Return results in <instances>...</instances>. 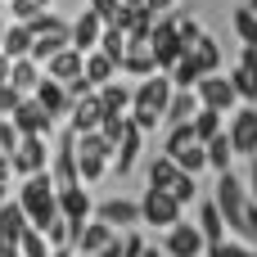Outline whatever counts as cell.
<instances>
[{"label":"cell","instance_id":"cell-1","mask_svg":"<svg viewBox=\"0 0 257 257\" xmlns=\"http://www.w3.org/2000/svg\"><path fill=\"white\" fill-rule=\"evenodd\" d=\"M172 95H176V81H172L167 72L140 77V86H136V95H131V122H136L140 131L163 126V122H167V104H172Z\"/></svg>","mask_w":257,"mask_h":257},{"label":"cell","instance_id":"cell-2","mask_svg":"<svg viewBox=\"0 0 257 257\" xmlns=\"http://www.w3.org/2000/svg\"><path fill=\"white\" fill-rule=\"evenodd\" d=\"M18 203L27 208V221H32L36 230H45L50 221H59V217H63V212H59V185H54V176H50V172H32V176H23Z\"/></svg>","mask_w":257,"mask_h":257},{"label":"cell","instance_id":"cell-3","mask_svg":"<svg viewBox=\"0 0 257 257\" xmlns=\"http://www.w3.org/2000/svg\"><path fill=\"white\" fill-rule=\"evenodd\" d=\"M108 154H113V140L104 131H77V172H81V185L99 181L108 172Z\"/></svg>","mask_w":257,"mask_h":257},{"label":"cell","instance_id":"cell-4","mask_svg":"<svg viewBox=\"0 0 257 257\" xmlns=\"http://www.w3.org/2000/svg\"><path fill=\"white\" fill-rule=\"evenodd\" d=\"M149 50H154V59H158V68H163V72H172V68L181 63L185 41H181V27H176V18H172V14L154 23V32H149Z\"/></svg>","mask_w":257,"mask_h":257},{"label":"cell","instance_id":"cell-5","mask_svg":"<svg viewBox=\"0 0 257 257\" xmlns=\"http://www.w3.org/2000/svg\"><path fill=\"white\" fill-rule=\"evenodd\" d=\"M217 208H221V217H226V226L230 230H239L244 226V208H248V185H239V176L226 167L221 172V181H217Z\"/></svg>","mask_w":257,"mask_h":257},{"label":"cell","instance_id":"cell-6","mask_svg":"<svg viewBox=\"0 0 257 257\" xmlns=\"http://www.w3.org/2000/svg\"><path fill=\"white\" fill-rule=\"evenodd\" d=\"M181 208H185V203H181L172 190H158V185H149L145 199H140V217H145L149 226H163V230L181 221Z\"/></svg>","mask_w":257,"mask_h":257},{"label":"cell","instance_id":"cell-7","mask_svg":"<svg viewBox=\"0 0 257 257\" xmlns=\"http://www.w3.org/2000/svg\"><path fill=\"white\" fill-rule=\"evenodd\" d=\"M50 158H54V149L45 145V136H23V140H18V149L9 154V163H14V172H18V176L50 172Z\"/></svg>","mask_w":257,"mask_h":257},{"label":"cell","instance_id":"cell-8","mask_svg":"<svg viewBox=\"0 0 257 257\" xmlns=\"http://www.w3.org/2000/svg\"><path fill=\"white\" fill-rule=\"evenodd\" d=\"M50 176H54L59 190L81 181V172H77V126L59 131V149H54V158H50Z\"/></svg>","mask_w":257,"mask_h":257},{"label":"cell","instance_id":"cell-9","mask_svg":"<svg viewBox=\"0 0 257 257\" xmlns=\"http://www.w3.org/2000/svg\"><path fill=\"white\" fill-rule=\"evenodd\" d=\"M167 257H203L208 253V235H203V226L194 221H176V226H167Z\"/></svg>","mask_w":257,"mask_h":257},{"label":"cell","instance_id":"cell-10","mask_svg":"<svg viewBox=\"0 0 257 257\" xmlns=\"http://www.w3.org/2000/svg\"><path fill=\"white\" fill-rule=\"evenodd\" d=\"M199 104H208V108H221V113H230L235 104H239V90H235V81L230 77H221V72H208V77H199Z\"/></svg>","mask_w":257,"mask_h":257},{"label":"cell","instance_id":"cell-11","mask_svg":"<svg viewBox=\"0 0 257 257\" xmlns=\"http://www.w3.org/2000/svg\"><path fill=\"white\" fill-rule=\"evenodd\" d=\"M9 117H14V126H18L23 136H45V131L54 126V113H50L36 95H23V99H18V108H14Z\"/></svg>","mask_w":257,"mask_h":257},{"label":"cell","instance_id":"cell-12","mask_svg":"<svg viewBox=\"0 0 257 257\" xmlns=\"http://www.w3.org/2000/svg\"><path fill=\"white\" fill-rule=\"evenodd\" d=\"M32 95H36V99H41V104H45V108L54 113V122H59L63 113H72V104H77V99L68 95V86H63L59 77H50V72H45V77L36 81V90H32Z\"/></svg>","mask_w":257,"mask_h":257},{"label":"cell","instance_id":"cell-13","mask_svg":"<svg viewBox=\"0 0 257 257\" xmlns=\"http://www.w3.org/2000/svg\"><path fill=\"white\" fill-rule=\"evenodd\" d=\"M230 140H235V154L257 158V108H239V117H230Z\"/></svg>","mask_w":257,"mask_h":257},{"label":"cell","instance_id":"cell-14","mask_svg":"<svg viewBox=\"0 0 257 257\" xmlns=\"http://www.w3.org/2000/svg\"><path fill=\"white\" fill-rule=\"evenodd\" d=\"M230 81H235L239 99H248V104L257 99V45H244V50H239V63H235Z\"/></svg>","mask_w":257,"mask_h":257},{"label":"cell","instance_id":"cell-15","mask_svg":"<svg viewBox=\"0 0 257 257\" xmlns=\"http://www.w3.org/2000/svg\"><path fill=\"white\" fill-rule=\"evenodd\" d=\"M104 117H108V108H104L99 90H90V95H81V99L72 104V126H77V131H99Z\"/></svg>","mask_w":257,"mask_h":257},{"label":"cell","instance_id":"cell-16","mask_svg":"<svg viewBox=\"0 0 257 257\" xmlns=\"http://www.w3.org/2000/svg\"><path fill=\"white\" fill-rule=\"evenodd\" d=\"M104 27H108V23H104L95 9H81V18L72 23V45H77L81 54H86V50H95V45H99V36H104Z\"/></svg>","mask_w":257,"mask_h":257},{"label":"cell","instance_id":"cell-17","mask_svg":"<svg viewBox=\"0 0 257 257\" xmlns=\"http://www.w3.org/2000/svg\"><path fill=\"white\" fill-rule=\"evenodd\" d=\"M45 72H50V77H59V81H72V77H81V72H86V54H81L77 45H63L54 59H45Z\"/></svg>","mask_w":257,"mask_h":257},{"label":"cell","instance_id":"cell-18","mask_svg":"<svg viewBox=\"0 0 257 257\" xmlns=\"http://www.w3.org/2000/svg\"><path fill=\"white\" fill-rule=\"evenodd\" d=\"M95 217L108 221V226H136V221H145L140 217V203H131V199H104L95 208Z\"/></svg>","mask_w":257,"mask_h":257},{"label":"cell","instance_id":"cell-19","mask_svg":"<svg viewBox=\"0 0 257 257\" xmlns=\"http://www.w3.org/2000/svg\"><path fill=\"white\" fill-rule=\"evenodd\" d=\"M140 145H145V131L131 122V131H126V136L117 140V149H113V154H117V158H113V172H117V176H126V172L136 167V158H140Z\"/></svg>","mask_w":257,"mask_h":257},{"label":"cell","instance_id":"cell-20","mask_svg":"<svg viewBox=\"0 0 257 257\" xmlns=\"http://www.w3.org/2000/svg\"><path fill=\"white\" fill-rule=\"evenodd\" d=\"M59 212H63L68 221H86V217L95 212V208H90V194L81 190V181H77V185H63V190H59Z\"/></svg>","mask_w":257,"mask_h":257},{"label":"cell","instance_id":"cell-21","mask_svg":"<svg viewBox=\"0 0 257 257\" xmlns=\"http://www.w3.org/2000/svg\"><path fill=\"white\" fill-rule=\"evenodd\" d=\"M122 72H131V77H154V72H163V68H158V59H154V50H149V41H136V45L126 50Z\"/></svg>","mask_w":257,"mask_h":257},{"label":"cell","instance_id":"cell-22","mask_svg":"<svg viewBox=\"0 0 257 257\" xmlns=\"http://www.w3.org/2000/svg\"><path fill=\"white\" fill-rule=\"evenodd\" d=\"M32 221H27V208L18 203V194L14 199H5L0 203V235H9V239H23V230H27Z\"/></svg>","mask_w":257,"mask_h":257},{"label":"cell","instance_id":"cell-23","mask_svg":"<svg viewBox=\"0 0 257 257\" xmlns=\"http://www.w3.org/2000/svg\"><path fill=\"white\" fill-rule=\"evenodd\" d=\"M172 158L181 163V172H194V176H199V172L208 167V145H203V140L194 136V140H185V145H176V149H172Z\"/></svg>","mask_w":257,"mask_h":257},{"label":"cell","instance_id":"cell-24","mask_svg":"<svg viewBox=\"0 0 257 257\" xmlns=\"http://www.w3.org/2000/svg\"><path fill=\"white\" fill-rule=\"evenodd\" d=\"M32 41H36V36H32V27L14 18V23L5 27V45H0V50H5L9 59H23V54H32Z\"/></svg>","mask_w":257,"mask_h":257},{"label":"cell","instance_id":"cell-25","mask_svg":"<svg viewBox=\"0 0 257 257\" xmlns=\"http://www.w3.org/2000/svg\"><path fill=\"white\" fill-rule=\"evenodd\" d=\"M36 81H41V63H36L32 54L14 59V68H9V86H18L23 95H32V90H36Z\"/></svg>","mask_w":257,"mask_h":257},{"label":"cell","instance_id":"cell-26","mask_svg":"<svg viewBox=\"0 0 257 257\" xmlns=\"http://www.w3.org/2000/svg\"><path fill=\"white\" fill-rule=\"evenodd\" d=\"M108 239H113L108 221H99V217H95V221H86V226H81V235H77V253H99Z\"/></svg>","mask_w":257,"mask_h":257},{"label":"cell","instance_id":"cell-27","mask_svg":"<svg viewBox=\"0 0 257 257\" xmlns=\"http://www.w3.org/2000/svg\"><path fill=\"white\" fill-rule=\"evenodd\" d=\"M113 72H117V59H108L99 45L95 50H86V77L95 81V86H104V81H113Z\"/></svg>","mask_w":257,"mask_h":257},{"label":"cell","instance_id":"cell-28","mask_svg":"<svg viewBox=\"0 0 257 257\" xmlns=\"http://www.w3.org/2000/svg\"><path fill=\"white\" fill-rule=\"evenodd\" d=\"M194 113H199V90H176L172 104H167V126L172 122H194Z\"/></svg>","mask_w":257,"mask_h":257},{"label":"cell","instance_id":"cell-29","mask_svg":"<svg viewBox=\"0 0 257 257\" xmlns=\"http://www.w3.org/2000/svg\"><path fill=\"white\" fill-rule=\"evenodd\" d=\"M199 226H203V235H208V244H217V239H226V217H221V208H217V199H208L203 208H199Z\"/></svg>","mask_w":257,"mask_h":257},{"label":"cell","instance_id":"cell-30","mask_svg":"<svg viewBox=\"0 0 257 257\" xmlns=\"http://www.w3.org/2000/svg\"><path fill=\"white\" fill-rule=\"evenodd\" d=\"M99 50H104L108 59H117V68H122V59H126V50H131V36H126L117 23H108L104 36H99Z\"/></svg>","mask_w":257,"mask_h":257},{"label":"cell","instance_id":"cell-31","mask_svg":"<svg viewBox=\"0 0 257 257\" xmlns=\"http://www.w3.org/2000/svg\"><path fill=\"white\" fill-rule=\"evenodd\" d=\"M190 54H194V63H199V72H203V77L221 68V45H217L212 36H199V45H190Z\"/></svg>","mask_w":257,"mask_h":257},{"label":"cell","instance_id":"cell-32","mask_svg":"<svg viewBox=\"0 0 257 257\" xmlns=\"http://www.w3.org/2000/svg\"><path fill=\"white\" fill-rule=\"evenodd\" d=\"M230 158H235V140H230V131H217V136L208 140V167L226 172V167H230Z\"/></svg>","mask_w":257,"mask_h":257},{"label":"cell","instance_id":"cell-33","mask_svg":"<svg viewBox=\"0 0 257 257\" xmlns=\"http://www.w3.org/2000/svg\"><path fill=\"white\" fill-rule=\"evenodd\" d=\"M176 181H181V163H176L172 154L154 158V167H149V185H158V190H172Z\"/></svg>","mask_w":257,"mask_h":257},{"label":"cell","instance_id":"cell-34","mask_svg":"<svg viewBox=\"0 0 257 257\" xmlns=\"http://www.w3.org/2000/svg\"><path fill=\"white\" fill-rule=\"evenodd\" d=\"M230 27H235V36H239L244 45H257V9L253 5H239V9L230 14Z\"/></svg>","mask_w":257,"mask_h":257},{"label":"cell","instance_id":"cell-35","mask_svg":"<svg viewBox=\"0 0 257 257\" xmlns=\"http://www.w3.org/2000/svg\"><path fill=\"white\" fill-rule=\"evenodd\" d=\"M131 95H136V90H126L122 81H104V86H99V99H104L108 113H131Z\"/></svg>","mask_w":257,"mask_h":257},{"label":"cell","instance_id":"cell-36","mask_svg":"<svg viewBox=\"0 0 257 257\" xmlns=\"http://www.w3.org/2000/svg\"><path fill=\"white\" fill-rule=\"evenodd\" d=\"M167 77H172V81H176V90H194V86H199V77H203V72H199V63H194V54H190V50H185V54H181V63H176V68H172V72H167Z\"/></svg>","mask_w":257,"mask_h":257},{"label":"cell","instance_id":"cell-37","mask_svg":"<svg viewBox=\"0 0 257 257\" xmlns=\"http://www.w3.org/2000/svg\"><path fill=\"white\" fill-rule=\"evenodd\" d=\"M221 117H226L221 108H208V104H199V113H194V136H199V140L208 145V140H212V136L221 131Z\"/></svg>","mask_w":257,"mask_h":257},{"label":"cell","instance_id":"cell-38","mask_svg":"<svg viewBox=\"0 0 257 257\" xmlns=\"http://www.w3.org/2000/svg\"><path fill=\"white\" fill-rule=\"evenodd\" d=\"M18 248H23V257H50V253H54V244H50V239H45V230H36V226H27V230H23Z\"/></svg>","mask_w":257,"mask_h":257},{"label":"cell","instance_id":"cell-39","mask_svg":"<svg viewBox=\"0 0 257 257\" xmlns=\"http://www.w3.org/2000/svg\"><path fill=\"white\" fill-rule=\"evenodd\" d=\"M208 257H257V248L239 244V239H217V244H208Z\"/></svg>","mask_w":257,"mask_h":257},{"label":"cell","instance_id":"cell-40","mask_svg":"<svg viewBox=\"0 0 257 257\" xmlns=\"http://www.w3.org/2000/svg\"><path fill=\"white\" fill-rule=\"evenodd\" d=\"M27 27H32V36H41V32H59V27H68L59 14H50V9H41L36 18H27Z\"/></svg>","mask_w":257,"mask_h":257},{"label":"cell","instance_id":"cell-41","mask_svg":"<svg viewBox=\"0 0 257 257\" xmlns=\"http://www.w3.org/2000/svg\"><path fill=\"white\" fill-rule=\"evenodd\" d=\"M172 194H176L181 203H194V199H199V181H194V172H181V181L172 185Z\"/></svg>","mask_w":257,"mask_h":257},{"label":"cell","instance_id":"cell-42","mask_svg":"<svg viewBox=\"0 0 257 257\" xmlns=\"http://www.w3.org/2000/svg\"><path fill=\"white\" fill-rule=\"evenodd\" d=\"M18 99H23V90H18V86H9V81H5V86H0V117H9V113H14V108H18Z\"/></svg>","mask_w":257,"mask_h":257},{"label":"cell","instance_id":"cell-43","mask_svg":"<svg viewBox=\"0 0 257 257\" xmlns=\"http://www.w3.org/2000/svg\"><path fill=\"white\" fill-rule=\"evenodd\" d=\"M239 239L257 244V203H253V199H248V208H244V226H239Z\"/></svg>","mask_w":257,"mask_h":257},{"label":"cell","instance_id":"cell-44","mask_svg":"<svg viewBox=\"0 0 257 257\" xmlns=\"http://www.w3.org/2000/svg\"><path fill=\"white\" fill-rule=\"evenodd\" d=\"M9 14H14L18 23H27V18L41 14V5H36V0H9Z\"/></svg>","mask_w":257,"mask_h":257},{"label":"cell","instance_id":"cell-45","mask_svg":"<svg viewBox=\"0 0 257 257\" xmlns=\"http://www.w3.org/2000/svg\"><path fill=\"white\" fill-rule=\"evenodd\" d=\"M176 27H181L185 50H190V45H199V36H203V32H199V23H194V18H176Z\"/></svg>","mask_w":257,"mask_h":257},{"label":"cell","instance_id":"cell-46","mask_svg":"<svg viewBox=\"0 0 257 257\" xmlns=\"http://www.w3.org/2000/svg\"><path fill=\"white\" fill-rule=\"evenodd\" d=\"M63 86H68V95H72V99H81V95H90V90H99V86H95V81H90L86 72H81V77H72V81H63Z\"/></svg>","mask_w":257,"mask_h":257},{"label":"cell","instance_id":"cell-47","mask_svg":"<svg viewBox=\"0 0 257 257\" xmlns=\"http://www.w3.org/2000/svg\"><path fill=\"white\" fill-rule=\"evenodd\" d=\"M90 9H95L104 23H113V18L122 14V0H90Z\"/></svg>","mask_w":257,"mask_h":257},{"label":"cell","instance_id":"cell-48","mask_svg":"<svg viewBox=\"0 0 257 257\" xmlns=\"http://www.w3.org/2000/svg\"><path fill=\"white\" fill-rule=\"evenodd\" d=\"M145 253V235H126L122 239V257H140Z\"/></svg>","mask_w":257,"mask_h":257},{"label":"cell","instance_id":"cell-49","mask_svg":"<svg viewBox=\"0 0 257 257\" xmlns=\"http://www.w3.org/2000/svg\"><path fill=\"white\" fill-rule=\"evenodd\" d=\"M99 257H122V239H108V244L99 248Z\"/></svg>","mask_w":257,"mask_h":257},{"label":"cell","instance_id":"cell-50","mask_svg":"<svg viewBox=\"0 0 257 257\" xmlns=\"http://www.w3.org/2000/svg\"><path fill=\"white\" fill-rule=\"evenodd\" d=\"M9 68H14V59H9V54H5V50H0V86H5V81H9Z\"/></svg>","mask_w":257,"mask_h":257},{"label":"cell","instance_id":"cell-51","mask_svg":"<svg viewBox=\"0 0 257 257\" xmlns=\"http://www.w3.org/2000/svg\"><path fill=\"white\" fill-rule=\"evenodd\" d=\"M145 5H149V9H154V14H167V9H172V5H176V0H145Z\"/></svg>","mask_w":257,"mask_h":257},{"label":"cell","instance_id":"cell-52","mask_svg":"<svg viewBox=\"0 0 257 257\" xmlns=\"http://www.w3.org/2000/svg\"><path fill=\"white\" fill-rule=\"evenodd\" d=\"M248 199L257 203V163H253V176H248Z\"/></svg>","mask_w":257,"mask_h":257},{"label":"cell","instance_id":"cell-53","mask_svg":"<svg viewBox=\"0 0 257 257\" xmlns=\"http://www.w3.org/2000/svg\"><path fill=\"white\" fill-rule=\"evenodd\" d=\"M50 257H77V248H54Z\"/></svg>","mask_w":257,"mask_h":257},{"label":"cell","instance_id":"cell-54","mask_svg":"<svg viewBox=\"0 0 257 257\" xmlns=\"http://www.w3.org/2000/svg\"><path fill=\"white\" fill-rule=\"evenodd\" d=\"M5 199H9V181H0V203H5Z\"/></svg>","mask_w":257,"mask_h":257},{"label":"cell","instance_id":"cell-55","mask_svg":"<svg viewBox=\"0 0 257 257\" xmlns=\"http://www.w3.org/2000/svg\"><path fill=\"white\" fill-rule=\"evenodd\" d=\"M140 257H167V253H158V248H145V253H140Z\"/></svg>","mask_w":257,"mask_h":257},{"label":"cell","instance_id":"cell-56","mask_svg":"<svg viewBox=\"0 0 257 257\" xmlns=\"http://www.w3.org/2000/svg\"><path fill=\"white\" fill-rule=\"evenodd\" d=\"M36 5H41V9H50V0H36Z\"/></svg>","mask_w":257,"mask_h":257},{"label":"cell","instance_id":"cell-57","mask_svg":"<svg viewBox=\"0 0 257 257\" xmlns=\"http://www.w3.org/2000/svg\"><path fill=\"white\" fill-rule=\"evenodd\" d=\"M0 45H5V23H0Z\"/></svg>","mask_w":257,"mask_h":257},{"label":"cell","instance_id":"cell-58","mask_svg":"<svg viewBox=\"0 0 257 257\" xmlns=\"http://www.w3.org/2000/svg\"><path fill=\"white\" fill-rule=\"evenodd\" d=\"M122 5H145V0H122Z\"/></svg>","mask_w":257,"mask_h":257},{"label":"cell","instance_id":"cell-59","mask_svg":"<svg viewBox=\"0 0 257 257\" xmlns=\"http://www.w3.org/2000/svg\"><path fill=\"white\" fill-rule=\"evenodd\" d=\"M77 257H99V253H77Z\"/></svg>","mask_w":257,"mask_h":257},{"label":"cell","instance_id":"cell-60","mask_svg":"<svg viewBox=\"0 0 257 257\" xmlns=\"http://www.w3.org/2000/svg\"><path fill=\"white\" fill-rule=\"evenodd\" d=\"M248 5H253V9H257V0H248Z\"/></svg>","mask_w":257,"mask_h":257}]
</instances>
